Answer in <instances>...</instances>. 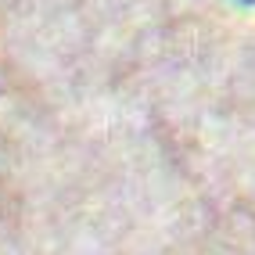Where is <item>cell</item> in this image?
Segmentation results:
<instances>
[{
  "mask_svg": "<svg viewBox=\"0 0 255 255\" xmlns=\"http://www.w3.org/2000/svg\"><path fill=\"white\" fill-rule=\"evenodd\" d=\"M245 4H255V0H245Z\"/></svg>",
  "mask_w": 255,
  "mask_h": 255,
  "instance_id": "obj_1",
  "label": "cell"
}]
</instances>
